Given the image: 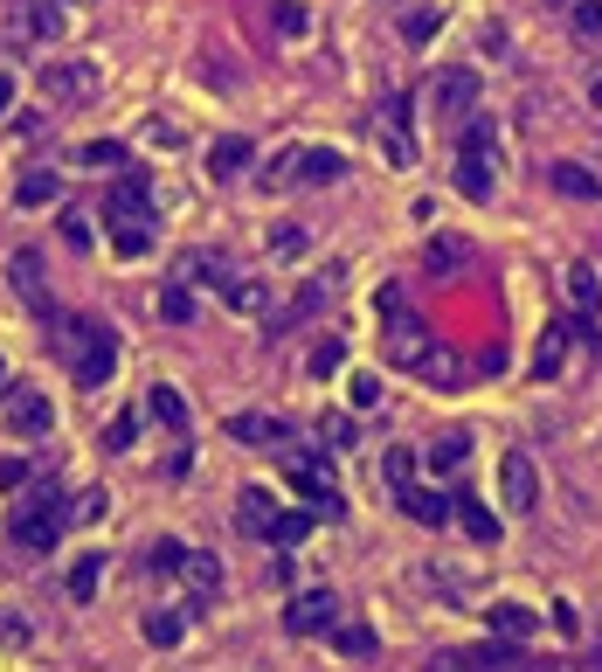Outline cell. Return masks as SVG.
<instances>
[{"mask_svg":"<svg viewBox=\"0 0 602 672\" xmlns=\"http://www.w3.org/2000/svg\"><path fill=\"white\" fill-rule=\"evenodd\" d=\"M340 174H347V160L333 153V146H305V153H298V188H333Z\"/></svg>","mask_w":602,"mask_h":672,"instance_id":"obj_21","label":"cell"},{"mask_svg":"<svg viewBox=\"0 0 602 672\" xmlns=\"http://www.w3.org/2000/svg\"><path fill=\"white\" fill-rule=\"evenodd\" d=\"M457 153H472V160H499V133L485 119H464V146Z\"/></svg>","mask_w":602,"mask_h":672,"instance_id":"obj_37","label":"cell"},{"mask_svg":"<svg viewBox=\"0 0 602 672\" xmlns=\"http://www.w3.org/2000/svg\"><path fill=\"white\" fill-rule=\"evenodd\" d=\"M464 458H472V437H464V431H450V437L429 444V472H457Z\"/></svg>","mask_w":602,"mask_h":672,"instance_id":"obj_34","label":"cell"},{"mask_svg":"<svg viewBox=\"0 0 602 672\" xmlns=\"http://www.w3.org/2000/svg\"><path fill=\"white\" fill-rule=\"evenodd\" d=\"M63 8H90V0H63Z\"/></svg>","mask_w":602,"mask_h":672,"instance_id":"obj_59","label":"cell"},{"mask_svg":"<svg viewBox=\"0 0 602 672\" xmlns=\"http://www.w3.org/2000/svg\"><path fill=\"white\" fill-rule=\"evenodd\" d=\"M464 264H472V242H464V236H429L423 242V271L429 277H450V271H464Z\"/></svg>","mask_w":602,"mask_h":672,"instance_id":"obj_23","label":"cell"},{"mask_svg":"<svg viewBox=\"0 0 602 672\" xmlns=\"http://www.w3.org/2000/svg\"><path fill=\"white\" fill-rule=\"evenodd\" d=\"M250 160H256V146L242 139V133H222V139L209 146V174H215V181H236Z\"/></svg>","mask_w":602,"mask_h":672,"instance_id":"obj_22","label":"cell"},{"mask_svg":"<svg viewBox=\"0 0 602 672\" xmlns=\"http://www.w3.org/2000/svg\"><path fill=\"white\" fill-rule=\"evenodd\" d=\"M437 28H443V8H416V14H402V35H409V42H429Z\"/></svg>","mask_w":602,"mask_h":672,"instance_id":"obj_44","label":"cell"},{"mask_svg":"<svg viewBox=\"0 0 602 672\" xmlns=\"http://www.w3.org/2000/svg\"><path fill=\"white\" fill-rule=\"evenodd\" d=\"M492 166H499V160L457 153V195H464V201H492Z\"/></svg>","mask_w":602,"mask_h":672,"instance_id":"obj_29","label":"cell"},{"mask_svg":"<svg viewBox=\"0 0 602 672\" xmlns=\"http://www.w3.org/2000/svg\"><path fill=\"white\" fill-rule=\"evenodd\" d=\"M333 624H340V596H333V589L291 596V610H285V631H291V638H318V631H333Z\"/></svg>","mask_w":602,"mask_h":672,"instance_id":"obj_7","label":"cell"},{"mask_svg":"<svg viewBox=\"0 0 602 672\" xmlns=\"http://www.w3.org/2000/svg\"><path fill=\"white\" fill-rule=\"evenodd\" d=\"M575 28H581V35H602V0H581V8H575Z\"/></svg>","mask_w":602,"mask_h":672,"instance_id":"obj_54","label":"cell"},{"mask_svg":"<svg viewBox=\"0 0 602 672\" xmlns=\"http://www.w3.org/2000/svg\"><path fill=\"white\" fill-rule=\"evenodd\" d=\"M28 485V464L22 458H0V493H22Z\"/></svg>","mask_w":602,"mask_h":672,"instance_id":"obj_50","label":"cell"},{"mask_svg":"<svg viewBox=\"0 0 602 672\" xmlns=\"http://www.w3.org/2000/svg\"><path fill=\"white\" fill-rule=\"evenodd\" d=\"M457 527L478 540V548H499V513L485 507V499H472V493H457Z\"/></svg>","mask_w":602,"mask_h":672,"instance_id":"obj_25","label":"cell"},{"mask_svg":"<svg viewBox=\"0 0 602 672\" xmlns=\"http://www.w3.org/2000/svg\"><path fill=\"white\" fill-rule=\"evenodd\" d=\"M104 583V555H77V569H70V603H90Z\"/></svg>","mask_w":602,"mask_h":672,"instance_id":"obj_32","label":"cell"},{"mask_svg":"<svg viewBox=\"0 0 602 672\" xmlns=\"http://www.w3.org/2000/svg\"><path fill=\"white\" fill-rule=\"evenodd\" d=\"M513 672H554V665H534V659H519V665H513Z\"/></svg>","mask_w":602,"mask_h":672,"instance_id":"obj_57","label":"cell"},{"mask_svg":"<svg viewBox=\"0 0 602 672\" xmlns=\"http://www.w3.org/2000/svg\"><path fill=\"white\" fill-rule=\"evenodd\" d=\"M28 499H14V548L22 555H49L55 540H63V527H70V507H63V485L55 478H28L22 485Z\"/></svg>","mask_w":602,"mask_h":672,"instance_id":"obj_2","label":"cell"},{"mask_svg":"<svg viewBox=\"0 0 602 672\" xmlns=\"http://www.w3.org/2000/svg\"><path fill=\"white\" fill-rule=\"evenodd\" d=\"M104 513V493H77L70 499V520H98Z\"/></svg>","mask_w":602,"mask_h":672,"instance_id":"obj_53","label":"cell"},{"mask_svg":"<svg viewBox=\"0 0 602 672\" xmlns=\"http://www.w3.org/2000/svg\"><path fill=\"white\" fill-rule=\"evenodd\" d=\"M326 638H333L340 659H367V651H374V631H367V624H333Z\"/></svg>","mask_w":602,"mask_h":672,"instance_id":"obj_36","label":"cell"},{"mask_svg":"<svg viewBox=\"0 0 602 672\" xmlns=\"http://www.w3.org/2000/svg\"><path fill=\"white\" fill-rule=\"evenodd\" d=\"M561 285H568V306L581 312V320H602V277H595V264H568Z\"/></svg>","mask_w":602,"mask_h":672,"instance_id":"obj_18","label":"cell"},{"mask_svg":"<svg viewBox=\"0 0 602 672\" xmlns=\"http://www.w3.org/2000/svg\"><path fill=\"white\" fill-rule=\"evenodd\" d=\"M291 485H298V493H305V507L318 513V520H340L347 513V499H340V485H333L326 472H318V464L305 458V464H291Z\"/></svg>","mask_w":602,"mask_h":672,"instance_id":"obj_11","label":"cell"},{"mask_svg":"<svg viewBox=\"0 0 602 672\" xmlns=\"http://www.w3.org/2000/svg\"><path fill=\"white\" fill-rule=\"evenodd\" d=\"M402 513L423 520V527H443V520H457V499H443L437 485H416V478H409V485H402Z\"/></svg>","mask_w":602,"mask_h":672,"instance_id":"obj_14","label":"cell"},{"mask_svg":"<svg viewBox=\"0 0 602 672\" xmlns=\"http://www.w3.org/2000/svg\"><path fill=\"white\" fill-rule=\"evenodd\" d=\"M0 382H8V361H0Z\"/></svg>","mask_w":602,"mask_h":672,"instance_id":"obj_60","label":"cell"},{"mask_svg":"<svg viewBox=\"0 0 602 672\" xmlns=\"http://www.w3.org/2000/svg\"><path fill=\"white\" fill-rule=\"evenodd\" d=\"M63 242L70 250H90V215L84 209H63Z\"/></svg>","mask_w":602,"mask_h":672,"instance_id":"obj_48","label":"cell"},{"mask_svg":"<svg viewBox=\"0 0 602 672\" xmlns=\"http://www.w3.org/2000/svg\"><path fill=\"white\" fill-rule=\"evenodd\" d=\"M160 320H174V326L195 320V291H187L180 277H174V285H160Z\"/></svg>","mask_w":602,"mask_h":672,"instance_id":"obj_38","label":"cell"},{"mask_svg":"<svg viewBox=\"0 0 602 672\" xmlns=\"http://www.w3.org/2000/svg\"><path fill=\"white\" fill-rule=\"evenodd\" d=\"M374 402H381V382H374V375H353V409H374Z\"/></svg>","mask_w":602,"mask_h":672,"instance_id":"obj_51","label":"cell"},{"mask_svg":"<svg viewBox=\"0 0 602 672\" xmlns=\"http://www.w3.org/2000/svg\"><path fill=\"white\" fill-rule=\"evenodd\" d=\"M55 35V8L49 0H8V14H0V42L8 49H42Z\"/></svg>","mask_w":602,"mask_h":672,"instance_id":"obj_4","label":"cell"},{"mask_svg":"<svg viewBox=\"0 0 602 672\" xmlns=\"http://www.w3.org/2000/svg\"><path fill=\"white\" fill-rule=\"evenodd\" d=\"M333 285H340V271H326V277H305L291 306L263 320V333H285V326H305V320H318V306H326V298H333Z\"/></svg>","mask_w":602,"mask_h":672,"instance_id":"obj_9","label":"cell"},{"mask_svg":"<svg viewBox=\"0 0 602 672\" xmlns=\"http://www.w3.org/2000/svg\"><path fill=\"white\" fill-rule=\"evenodd\" d=\"M277 513H285V507H277L263 485H242V493H236V527H242V534L271 540V520H277Z\"/></svg>","mask_w":602,"mask_h":672,"instance_id":"obj_15","label":"cell"},{"mask_svg":"<svg viewBox=\"0 0 602 672\" xmlns=\"http://www.w3.org/2000/svg\"><path fill=\"white\" fill-rule=\"evenodd\" d=\"M180 562H187V548H180V540H153V548H146V575H180Z\"/></svg>","mask_w":602,"mask_h":672,"instance_id":"obj_39","label":"cell"},{"mask_svg":"<svg viewBox=\"0 0 602 672\" xmlns=\"http://www.w3.org/2000/svg\"><path fill=\"white\" fill-rule=\"evenodd\" d=\"M104 90L98 63H84V55H49L42 63V98L49 104H90Z\"/></svg>","mask_w":602,"mask_h":672,"instance_id":"obj_3","label":"cell"},{"mask_svg":"<svg viewBox=\"0 0 602 672\" xmlns=\"http://www.w3.org/2000/svg\"><path fill=\"white\" fill-rule=\"evenodd\" d=\"M548 181H554V195H568V201H595V195H602V181H595L581 160H554Z\"/></svg>","mask_w":602,"mask_h":672,"instance_id":"obj_26","label":"cell"},{"mask_svg":"<svg viewBox=\"0 0 602 672\" xmlns=\"http://www.w3.org/2000/svg\"><path fill=\"white\" fill-rule=\"evenodd\" d=\"M381 340H388V361H394V368H416L423 353L437 347V333H429L416 312L402 306V312H388V320H381Z\"/></svg>","mask_w":602,"mask_h":672,"instance_id":"obj_6","label":"cell"},{"mask_svg":"<svg viewBox=\"0 0 602 672\" xmlns=\"http://www.w3.org/2000/svg\"><path fill=\"white\" fill-rule=\"evenodd\" d=\"M14 291H22L28 306H35V312H42V320H49V326L63 320V312L49 306V291H42V257H35V250H14Z\"/></svg>","mask_w":602,"mask_h":672,"instance_id":"obj_16","label":"cell"},{"mask_svg":"<svg viewBox=\"0 0 602 672\" xmlns=\"http://www.w3.org/2000/svg\"><path fill=\"white\" fill-rule=\"evenodd\" d=\"M131 437H139V416L118 409V416H111V431H104V451H131Z\"/></svg>","mask_w":602,"mask_h":672,"instance_id":"obj_46","label":"cell"},{"mask_svg":"<svg viewBox=\"0 0 602 672\" xmlns=\"http://www.w3.org/2000/svg\"><path fill=\"white\" fill-rule=\"evenodd\" d=\"M381 472H388L394 485H409V478H416V458H409V451H388V458H381Z\"/></svg>","mask_w":602,"mask_h":672,"instance_id":"obj_49","label":"cell"},{"mask_svg":"<svg viewBox=\"0 0 602 672\" xmlns=\"http://www.w3.org/2000/svg\"><path fill=\"white\" fill-rule=\"evenodd\" d=\"M312 520H318V513H277V520H271V548H277V555H291V548H305V534H312Z\"/></svg>","mask_w":602,"mask_h":672,"instance_id":"obj_31","label":"cell"},{"mask_svg":"<svg viewBox=\"0 0 602 672\" xmlns=\"http://www.w3.org/2000/svg\"><path fill=\"white\" fill-rule=\"evenodd\" d=\"M595 672H602V665H595Z\"/></svg>","mask_w":602,"mask_h":672,"instance_id":"obj_62","label":"cell"},{"mask_svg":"<svg viewBox=\"0 0 602 672\" xmlns=\"http://www.w3.org/2000/svg\"><path fill=\"white\" fill-rule=\"evenodd\" d=\"M222 298H229V312H250V320H271V291H263L256 277H229V285H222Z\"/></svg>","mask_w":602,"mask_h":672,"instance_id":"obj_28","label":"cell"},{"mask_svg":"<svg viewBox=\"0 0 602 672\" xmlns=\"http://www.w3.org/2000/svg\"><path fill=\"white\" fill-rule=\"evenodd\" d=\"M340 368H347V340H318V347H312V375H318V382L340 375Z\"/></svg>","mask_w":602,"mask_h":672,"instance_id":"obj_43","label":"cell"},{"mask_svg":"<svg viewBox=\"0 0 602 672\" xmlns=\"http://www.w3.org/2000/svg\"><path fill=\"white\" fill-rule=\"evenodd\" d=\"M174 277H180L187 291H195V285H201V291H222L236 271L222 264V257H209V250H180V257H174Z\"/></svg>","mask_w":602,"mask_h":672,"instance_id":"obj_13","label":"cell"},{"mask_svg":"<svg viewBox=\"0 0 602 672\" xmlns=\"http://www.w3.org/2000/svg\"><path fill=\"white\" fill-rule=\"evenodd\" d=\"M146 416H153V423H166V431H187V402H180V388H166V382H153V388H146Z\"/></svg>","mask_w":602,"mask_h":672,"instance_id":"obj_27","label":"cell"},{"mask_svg":"<svg viewBox=\"0 0 602 672\" xmlns=\"http://www.w3.org/2000/svg\"><path fill=\"white\" fill-rule=\"evenodd\" d=\"M111 250H118V257H146V250H153V229H146V222H118V229H111Z\"/></svg>","mask_w":602,"mask_h":672,"instance_id":"obj_40","label":"cell"},{"mask_svg":"<svg viewBox=\"0 0 602 672\" xmlns=\"http://www.w3.org/2000/svg\"><path fill=\"white\" fill-rule=\"evenodd\" d=\"M180 583H187V596H195V610H201V603H215V596H222V562H215V555H195V548H187Z\"/></svg>","mask_w":602,"mask_h":672,"instance_id":"obj_17","label":"cell"},{"mask_svg":"<svg viewBox=\"0 0 602 672\" xmlns=\"http://www.w3.org/2000/svg\"><path fill=\"white\" fill-rule=\"evenodd\" d=\"M423 98H429L437 119H472L478 111V70H437Z\"/></svg>","mask_w":602,"mask_h":672,"instance_id":"obj_5","label":"cell"},{"mask_svg":"<svg viewBox=\"0 0 602 672\" xmlns=\"http://www.w3.org/2000/svg\"><path fill=\"white\" fill-rule=\"evenodd\" d=\"M374 139H381V153H388V166H409V160H416V139H409V125H394V119H381V125H374Z\"/></svg>","mask_w":602,"mask_h":672,"instance_id":"obj_33","label":"cell"},{"mask_svg":"<svg viewBox=\"0 0 602 672\" xmlns=\"http://www.w3.org/2000/svg\"><path fill=\"white\" fill-rule=\"evenodd\" d=\"M402 306H409L402 285H381V291H374V312H381V320H388V312H402Z\"/></svg>","mask_w":602,"mask_h":672,"instance_id":"obj_55","label":"cell"},{"mask_svg":"<svg viewBox=\"0 0 602 672\" xmlns=\"http://www.w3.org/2000/svg\"><path fill=\"white\" fill-rule=\"evenodd\" d=\"M55 195H63V174H55V166H35V174H22V188H14L22 209H42V201H55Z\"/></svg>","mask_w":602,"mask_h":672,"instance_id":"obj_30","label":"cell"},{"mask_svg":"<svg viewBox=\"0 0 602 672\" xmlns=\"http://www.w3.org/2000/svg\"><path fill=\"white\" fill-rule=\"evenodd\" d=\"M499 493H505V513H534L540 507V472H534V458H526V451H505Z\"/></svg>","mask_w":602,"mask_h":672,"instance_id":"obj_8","label":"cell"},{"mask_svg":"<svg viewBox=\"0 0 602 672\" xmlns=\"http://www.w3.org/2000/svg\"><path fill=\"white\" fill-rule=\"evenodd\" d=\"M561 8H581V0H561Z\"/></svg>","mask_w":602,"mask_h":672,"instance_id":"obj_61","label":"cell"},{"mask_svg":"<svg viewBox=\"0 0 602 672\" xmlns=\"http://www.w3.org/2000/svg\"><path fill=\"white\" fill-rule=\"evenodd\" d=\"M271 257H305V229H298V222H277V229H271Z\"/></svg>","mask_w":602,"mask_h":672,"instance_id":"obj_47","label":"cell"},{"mask_svg":"<svg viewBox=\"0 0 602 672\" xmlns=\"http://www.w3.org/2000/svg\"><path fill=\"white\" fill-rule=\"evenodd\" d=\"M485 624H492V638H513V645H526L540 618H534L526 603H513V596H505V603H492V610H485Z\"/></svg>","mask_w":602,"mask_h":672,"instance_id":"obj_24","label":"cell"},{"mask_svg":"<svg viewBox=\"0 0 602 672\" xmlns=\"http://www.w3.org/2000/svg\"><path fill=\"white\" fill-rule=\"evenodd\" d=\"M8 431L14 437H49L55 431V409L42 388H8Z\"/></svg>","mask_w":602,"mask_h":672,"instance_id":"obj_10","label":"cell"},{"mask_svg":"<svg viewBox=\"0 0 602 672\" xmlns=\"http://www.w3.org/2000/svg\"><path fill=\"white\" fill-rule=\"evenodd\" d=\"M318 437H333V444H353V416H318Z\"/></svg>","mask_w":602,"mask_h":672,"instance_id":"obj_52","label":"cell"},{"mask_svg":"<svg viewBox=\"0 0 602 672\" xmlns=\"http://www.w3.org/2000/svg\"><path fill=\"white\" fill-rule=\"evenodd\" d=\"M146 201H153L146 174H139V166H125V174L111 181V195H104V215L111 222H146Z\"/></svg>","mask_w":602,"mask_h":672,"instance_id":"obj_12","label":"cell"},{"mask_svg":"<svg viewBox=\"0 0 602 672\" xmlns=\"http://www.w3.org/2000/svg\"><path fill=\"white\" fill-rule=\"evenodd\" d=\"M589 104H595V111H602V77H595V90H589Z\"/></svg>","mask_w":602,"mask_h":672,"instance_id":"obj_58","label":"cell"},{"mask_svg":"<svg viewBox=\"0 0 602 672\" xmlns=\"http://www.w3.org/2000/svg\"><path fill=\"white\" fill-rule=\"evenodd\" d=\"M271 22L285 28V35H305V28H312V14L298 8V0H271Z\"/></svg>","mask_w":602,"mask_h":672,"instance_id":"obj_45","label":"cell"},{"mask_svg":"<svg viewBox=\"0 0 602 672\" xmlns=\"http://www.w3.org/2000/svg\"><path fill=\"white\" fill-rule=\"evenodd\" d=\"M581 326H568V320H548V333H540V347H534V375L548 382V375H561V361H568V340H575Z\"/></svg>","mask_w":602,"mask_h":672,"instance_id":"obj_20","label":"cell"},{"mask_svg":"<svg viewBox=\"0 0 602 672\" xmlns=\"http://www.w3.org/2000/svg\"><path fill=\"white\" fill-rule=\"evenodd\" d=\"M77 160L90 166V174H111V166H125V146H118V139H90Z\"/></svg>","mask_w":602,"mask_h":672,"instance_id":"obj_42","label":"cell"},{"mask_svg":"<svg viewBox=\"0 0 602 672\" xmlns=\"http://www.w3.org/2000/svg\"><path fill=\"white\" fill-rule=\"evenodd\" d=\"M139 631H146V645H160V651H166V645H180V618H174V610H146V624H139Z\"/></svg>","mask_w":602,"mask_h":672,"instance_id":"obj_41","label":"cell"},{"mask_svg":"<svg viewBox=\"0 0 602 672\" xmlns=\"http://www.w3.org/2000/svg\"><path fill=\"white\" fill-rule=\"evenodd\" d=\"M222 431H229L236 444H256V451H271V444H285V437H291L277 416H256V409H242V416H229Z\"/></svg>","mask_w":602,"mask_h":672,"instance_id":"obj_19","label":"cell"},{"mask_svg":"<svg viewBox=\"0 0 602 672\" xmlns=\"http://www.w3.org/2000/svg\"><path fill=\"white\" fill-rule=\"evenodd\" d=\"M55 353L70 361L77 388H104L111 368H118V340H111V326L77 320V312H63V320H55Z\"/></svg>","mask_w":602,"mask_h":672,"instance_id":"obj_1","label":"cell"},{"mask_svg":"<svg viewBox=\"0 0 602 672\" xmlns=\"http://www.w3.org/2000/svg\"><path fill=\"white\" fill-rule=\"evenodd\" d=\"M416 375H423V382H437V388H450V382L464 375V368H457V353H450V347H429L423 361H416Z\"/></svg>","mask_w":602,"mask_h":672,"instance_id":"obj_35","label":"cell"},{"mask_svg":"<svg viewBox=\"0 0 602 672\" xmlns=\"http://www.w3.org/2000/svg\"><path fill=\"white\" fill-rule=\"evenodd\" d=\"M8 111H14V77L0 70V119H8Z\"/></svg>","mask_w":602,"mask_h":672,"instance_id":"obj_56","label":"cell"}]
</instances>
